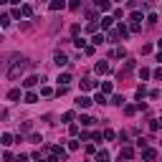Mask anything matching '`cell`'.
I'll list each match as a JSON object with an SVG mask.
<instances>
[{"instance_id": "obj_1", "label": "cell", "mask_w": 162, "mask_h": 162, "mask_svg": "<svg viewBox=\"0 0 162 162\" xmlns=\"http://www.w3.org/2000/svg\"><path fill=\"white\" fill-rule=\"evenodd\" d=\"M31 61L28 58H20V56H15V61H13V69L8 71V79H18L20 74H26V71H31Z\"/></svg>"}, {"instance_id": "obj_2", "label": "cell", "mask_w": 162, "mask_h": 162, "mask_svg": "<svg viewBox=\"0 0 162 162\" xmlns=\"http://www.w3.org/2000/svg\"><path fill=\"white\" fill-rule=\"evenodd\" d=\"M134 66H137V64H134V61H127V64H124V66H122V69H119V74H117V79H119V81H122V79H127V76H129V74L134 71Z\"/></svg>"}, {"instance_id": "obj_3", "label": "cell", "mask_w": 162, "mask_h": 162, "mask_svg": "<svg viewBox=\"0 0 162 162\" xmlns=\"http://www.w3.org/2000/svg\"><path fill=\"white\" fill-rule=\"evenodd\" d=\"M53 64H56L58 69H61V66H66V64H69V56H66L64 51H56V53H53Z\"/></svg>"}, {"instance_id": "obj_4", "label": "cell", "mask_w": 162, "mask_h": 162, "mask_svg": "<svg viewBox=\"0 0 162 162\" xmlns=\"http://www.w3.org/2000/svg\"><path fill=\"white\" fill-rule=\"evenodd\" d=\"M89 107H91V99L84 96V94H79V99H76V109H89Z\"/></svg>"}, {"instance_id": "obj_5", "label": "cell", "mask_w": 162, "mask_h": 162, "mask_svg": "<svg viewBox=\"0 0 162 162\" xmlns=\"http://www.w3.org/2000/svg\"><path fill=\"white\" fill-rule=\"evenodd\" d=\"M142 157H145L147 162H152V160H157V150H152V147H145V150H142Z\"/></svg>"}, {"instance_id": "obj_6", "label": "cell", "mask_w": 162, "mask_h": 162, "mask_svg": "<svg viewBox=\"0 0 162 162\" xmlns=\"http://www.w3.org/2000/svg\"><path fill=\"white\" fill-rule=\"evenodd\" d=\"M91 89H96L94 79H84V81H81V91H91Z\"/></svg>"}, {"instance_id": "obj_7", "label": "cell", "mask_w": 162, "mask_h": 162, "mask_svg": "<svg viewBox=\"0 0 162 162\" xmlns=\"http://www.w3.org/2000/svg\"><path fill=\"white\" fill-rule=\"evenodd\" d=\"M132 157H134V150H132V147H122L119 160H132Z\"/></svg>"}, {"instance_id": "obj_8", "label": "cell", "mask_w": 162, "mask_h": 162, "mask_svg": "<svg viewBox=\"0 0 162 162\" xmlns=\"http://www.w3.org/2000/svg\"><path fill=\"white\" fill-rule=\"evenodd\" d=\"M94 5H96L101 13H107V10L112 8V3H109V0H94Z\"/></svg>"}, {"instance_id": "obj_9", "label": "cell", "mask_w": 162, "mask_h": 162, "mask_svg": "<svg viewBox=\"0 0 162 162\" xmlns=\"http://www.w3.org/2000/svg\"><path fill=\"white\" fill-rule=\"evenodd\" d=\"M117 36H119V38H127V36H129V28H127L124 23H119V26H117Z\"/></svg>"}, {"instance_id": "obj_10", "label": "cell", "mask_w": 162, "mask_h": 162, "mask_svg": "<svg viewBox=\"0 0 162 162\" xmlns=\"http://www.w3.org/2000/svg\"><path fill=\"white\" fill-rule=\"evenodd\" d=\"M38 81H40V79H38V76H28V79H26V81H23V86H26V89H33V86H36V84H38Z\"/></svg>"}, {"instance_id": "obj_11", "label": "cell", "mask_w": 162, "mask_h": 162, "mask_svg": "<svg viewBox=\"0 0 162 162\" xmlns=\"http://www.w3.org/2000/svg\"><path fill=\"white\" fill-rule=\"evenodd\" d=\"M56 81H58V86H69L71 76H69V74H58V79H56Z\"/></svg>"}, {"instance_id": "obj_12", "label": "cell", "mask_w": 162, "mask_h": 162, "mask_svg": "<svg viewBox=\"0 0 162 162\" xmlns=\"http://www.w3.org/2000/svg\"><path fill=\"white\" fill-rule=\"evenodd\" d=\"M94 69H96V74H107V71H109V64H107V61H99Z\"/></svg>"}, {"instance_id": "obj_13", "label": "cell", "mask_w": 162, "mask_h": 162, "mask_svg": "<svg viewBox=\"0 0 162 162\" xmlns=\"http://www.w3.org/2000/svg\"><path fill=\"white\" fill-rule=\"evenodd\" d=\"M96 162H109V152L107 150H99L96 152Z\"/></svg>"}, {"instance_id": "obj_14", "label": "cell", "mask_w": 162, "mask_h": 162, "mask_svg": "<svg viewBox=\"0 0 162 162\" xmlns=\"http://www.w3.org/2000/svg\"><path fill=\"white\" fill-rule=\"evenodd\" d=\"M104 40H107V36H104V33H96V36L91 38V43H94V46H101Z\"/></svg>"}, {"instance_id": "obj_15", "label": "cell", "mask_w": 162, "mask_h": 162, "mask_svg": "<svg viewBox=\"0 0 162 162\" xmlns=\"http://www.w3.org/2000/svg\"><path fill=\"white\" fill-rule=\"evenodd\" d=\"M79 122H81V124H84V127H91V124H94V122H96V119H91L89 114H84V117H81V119H79Z\"/></svg>"}, {"instance_id": "obj_16", "label": "cell", "mask_w": 162, "mask_h": 162, "mask_svg": "<svg viewBox=\"0 0 162 162\" xmlns=\"http://www.w3.org/2000/svg\"><path fill=\"white\" fill-rule=\"evenodd\" d=\"M0 145L10 147V145H13V134H3V137H0Z\"/></svg>"}, {"instance_id": "obj_17", "label": "cell", "mask_w": 162, "mask_h": 162, "mask_svg": "<svg viewBox=\"0 0 162 162\" xmlns=\"http://www.w3.org/2000/svg\"><path fill=\"white\" fill-rule=\"evenodd\" d=\"M61 8H66L64 0H53V3H51V10H53V13H56V10H61Z\"/></svg>"}, {"instance_id": "obj_18", "label": "cell", "mask_w": 162, "mask_h": 162, "mask_svg": "<svg viewBox=\"0 0 162 162\" xmlns=\"http://www.w3.org/2000/svg\"><path fill=\"white\" fill-rule=\"evenodd\" d=\"M74 46H76V48H81V51H84V48H86V40L76 36V38H74Z\"/></svg>"}, {"instance_id": "obj_19", "label": "cell", "mask_w": 162, "mask_h": 162, "mask_svg": "<svg viewBox=\"0 0 162 162\" xmlns=\"http://www.w3.org/2000/svg\"><path fill=\"white\" fill-rule=\"evenodd\" d=\"M127 56V51L124 48H117V51H112V58H124Z\"/></svg>"}, {"instance_id": "obj_20", "label": "cell", "mask_w": 162, "mask_h": 162, "mask_svg": "<svg viewBox=\"0 0 162 162\" xmlns=\"http://www.w3.org/2000/svg\"><path fill=\"white\" fill-rule=\"evenodd\" d=\"M36 101H38V96H36L33 91H28V94H26V104H36Z\"/></svg>"}, {"instance_id": "obj_21", "label": "cell", "mask_w": 162, "mask_h": 162, "mask_svg": "<svg viewBox=\"0 0 162 162\" xmlns=\"http://www.w3.org/2000/svg\"><path fill=\"white\" fill-rule=\"evenodd\" d=\"M109 104H117V107H124V96H112Z\"/></svg>"}, {"instance_id": "obj_22", "label": "cell", "mask_w": 162, "mask_h": 162, "mask_svg": "<svg viewBox=\"0 0 162 162\" xmlns=\"http://www.w3.org/2000/svg\"><path fill=\"white\" fill-rule=\"evenodd\" d=\"M112 20H114V18L104 15V18H101V28H112Z\"/></svg>"}, {"instance_id": "obj_23", "label": "cell", "mask_w": 162, "mask_h": 162, "mask_svg": "<svg viewBox=\"0 0 162 162\" xmlns=\"http://www.w3.org/2000/svg\"><path fill=\"white\" fill-rule=\"evenodd\" d=\"M8 99H10V101H18V99H20V89H13V91L8 94Z\"/></svg>"}, {"instance_id": "obj_24", "label": "cell", "mask_w": 162, "mask_h": 162, "mask_svg": "<svg viewBox=\"0 0 162 162\" xmlns=\"http://www.w3.org/2000/svg\"><path fill=\"white\" fill-rule=\"evenodd\" d=\"M134 112H137V104H127V107H124V114H127V117H132Z\"/></svg>"}, {"instance_id": "obj_25", "label": "cell", "mask_w": 162, "mask_h": 162, "mask_svg": "<svg viewBox=\"0 0 162 162\" xmlns=\"http://www.w3.org/2000/svg\"><path fill=\"white\" fill-rule=\"evenodd\" d=\"M101 94H112V81H104V84H101Z\"/></svg>"}, {"instance_id": "obj_26", "label": "cell", "mask_w": 162, "mask_h": 162, "mask_svg": "<svg viewBox=\"0 0 162 162\" xmlns=\"http://www.w3.org/2000/svg\"><path fill=\"white\" fill-rule=\"evenodd\" d=\"M150 76H152V74H150V69H139V79H142V81L150 79Z\"/></svg>"}, {"instance_id": "obj_27", "label": "cell", "mask_w": 162, "mask_h": 162, "mask_svg": "<svg viewBox=\"0 0 162 162\" xmlns=\"http://www.w3.org/2000/svg\"><path fill=\"white\" fill-rule=\"evenodd\" d=\"M137 96H139V99H142V96H147V86H145V84L137 86Z\"/></svg>"}, {"instance_id": "obj_28", "label": "cell", "mask_w": 162, "mask_h": 162, "mask_svg": "<svg viewBox=\"0 0 162 162\" xmlns=\"http://www.w3.org/2000/svg\"><path fill=\"white\" fill-rule=\"evenodd\" d=\"M132 23H139L142 26V13H137V10L132 13Z\"/></svg>"}, {"instance_id": "obj_29", "label": "cell", "mask_w": 162, "mask_h": 162, "mask_svg": "<svg viewBox=\"0 0 162 162\" xmlns=\"http://www.w3.org/2000/svg\"><path fill=\"white\" fill-rule=\"evenodd\" d=\"M96 104H109V101H107V96H104V94H101V91L96 94Z\"/></svg>"}, {"instance_id": "obj_30", "label": "cell", "mask_w": 162, "mask_h": 162, "mask_svg": "<svg viewBox=\"0 0 162 162\" xmlns=\"http://www.w3.org/2000/svg\"><path fill=\"white\" fill-rule=\"evenodd\" d=\"M31 13H33L31 5H23V8H20V15H31Z\"/></svg>"}, {"instance_id": "obj_31", "label": "cell", "mask_w": 162, "mask_h": 162, "mask_svg": "<svg viewBox=\"0 0 162 162\" xmlns=\"http://www.w3.org/2000/svg\"><path fill=\"white\" fill-rule=\"evenodd\" d=\"M40 94H43V96H53V89H51V86H43V89H40Z\"/></svg>"}, {"instance_id": "obj_32", "label": "cell", "mask_w": 162, "mask_h": 162, "mask_svg": "<svg viewBox=\"0 0 162 162\" xmlns=\"http://www.w3.org/2000/svg\"><path fill=\"white\" fill-rule=\"evenodd\" d=\"M147 23H150V26H155V23H157V15H155V13H150V15H147Z\"/></svg>"}, {"instance_id": "obj_33", "label": "cell", "mask_w": 162, "mask_h": 162, "mask_svg": "<svg viewBox=\"0 0 162 162\" xmlns=\"http://www.w3.org/2000/svg\"><path fill=\"white\" fill-rule=\"evenodd\" d=\"M150 127H152V132H157V129H160V119H152V122H150Z\"/></svg>"}, {"instance_id": "obj_34", "label": "cell", "mask_w": 162, "mask_h": 162, "mask_svg": "<svg viewBox=\"0 0 162 162\" xmlns=\"http://www.w3.org/2000/svg\"><path fill=\"white\" fill-rule=\"evenodd\" d=\"M69 134H71V137H76V134H79V127H76V124H71V127H69Z\"/></svg>"}, {"instance_id": "obj_35", "label": "cell", "mask_w": 162, "mask_h": 162, "mask_svg": "<svg viewBox=\"0 0 162 162\" xmlns=\"http://www.w3.org/2000/svg\"><path fill=\"white\" fill-rule=\"evenodd\" d=\"M104 139H107V142H112V139H114V132H112V129H107V132H104Z\"/></svg>"}, {"instance_id": "obj_36", "label": "cell", "mask_w": 162, "mask_h": 162, "mask_svg": "<svg viewBox=\"0 0 162 162\" xmlns=\"http://www.w3.org/2000/svg\"><path fill=\"white\" fill-rule=\"evenodd\" d=\"M79 5H81L79 0H71V3H69V8H71V10H79Z\"/></svg>"}, {"instance_id": "obj_37", "label": "cell", "mask_w": 162, "mask_h": 162, "mask_svg": "<svg viewBox=\"0 0 162 162\" xmlns=\"http://www.w3.org/2000/svg\"><path fill=\"white\" fill-rule=\"evenodd\" d=\"M155 79H157V81H162V66H160V69H155Z\"/></svg>"}, {"instance_id": "obj_38", "label": "cell", "mask_w": 162, "mask_h": 162, "mask_svg": "<svg viewBox=\"0 0 162 162\" xmlns=\"http://www.w3.org/2000/svg\"><path fill=\"white\" fill-rule=\"evenodd\" d=\"M15 162H28V157H26V155H20V157H15Z\"/></svg>"}, {"instance_id": "obj_39", "label": "cell", "mask_w": 162, "mask_h": 162, "mask_svg": "<svg viewBox=\"0 0 162 162\" xmlns=\"http://www.w3.org/2000/svg\"><path fill=\"white\" fill-rule=\"evenodd\" d=\"M157 61H160V64H162V51H160V53H157Z\"/></svg>"}, {"instance_id": "obj_40", "label": "cell", "mask_w": 162, "mask_h": 162, "mask_svg": "<svg viewBox=\"0 0 162 162\" xmlns=\"http://www.w3.org/2000/svg\"><path fill=\"white\" fill-rule=\"evenodd\" d=\"M157 46H160V51H162V38H160V40H157Z\"/></svg>"}, {"instance_id": "obj_41", "label": "cell", "mask_w": 162, "mask_h": 162, "mask_svg": "<svg viewBox=\"0 0 162 162\" xmlns=\"http://www.w3.org/2000/svg\"><path fill=\"white\" fill-rule=\"evenodd\" d=\"M5 3H8V0H0V5H5Z\"/></svg>"}, {"instance_id": "obj_42", "label": "cell", "mask_w": 162, "mask_h": 162, "mask_svg": "<svg viewBox=\"0 0 162 162\" xmlns=\"http://www.w3.org/2000/svg\"><path fill=\"white\" fill-rule=\"evenodd\" d=\"M114 3H122V0H114Z\"/></svg>"}, {"instance_id": "obj_43", "label": "cell", "mask_w": 162, "mask_h": 162, "mask_svg": "<svg viewBox=\"0 0 162 162\" xmlns=\"http://www.w3.org/2000/svg\"><path fill=\"white\" fill-rule=\"evenodd\" d=\"M160 127H162V119H160Z\"/></svg>"}, {"instance_id": "obj_44", "label": "cell", "mask_w": 162, "mask_h": 162, "mask_svg": "<svg viewBox=\"0 0 162 162\" xmlns=\"http://www.w3.org/2000/svg\"><path fill=\"white\" fill-rule=\"evenodd\" d=\"M38 162H43V160H38Z\"/></svg>"}]
</instances>
